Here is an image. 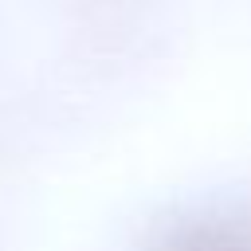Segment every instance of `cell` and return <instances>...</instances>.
<instances>
[{
	"mask_svg": "<svg viewBox=\"0 0 251 251\" xmlns=\"http://www.w3.org/2000/svg\"><path fill=\"white\" fill-rule=\"evenodd\" d=\"M153 251H251V220L247 216L184 220Z\"/></svg>",
	"mask_w": 251,
	"mask_h": 251,
	"instance_id": "6da1fadb",
	"label": "cell"
}]
</instances>
